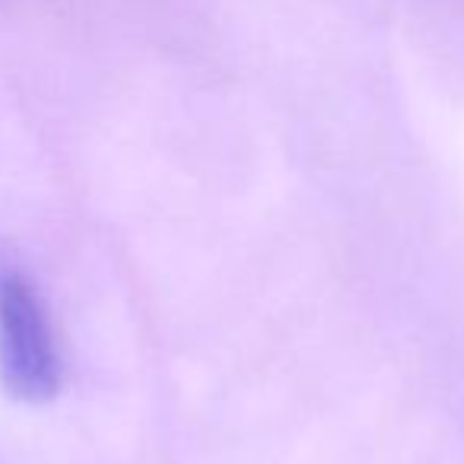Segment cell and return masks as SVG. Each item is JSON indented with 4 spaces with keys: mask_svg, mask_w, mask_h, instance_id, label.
I'll return each mask as SVG.
<instances>
[{
    "mask_svg": "<svg viewBox=\"0 0 464 464\" xmlns=\"http://www.w3.org/2000/svg\"><path fill=\"white\" fill-rule=\"evenodd\" d=\"M0 375L20 401H48L61 385L52 322L20 274L0 277Z\"/></svg>",
    "mask_w": 464,
    "mask_h": 464,
    "instance_id": "1",
    "label": "cell"
}]
</instances>
